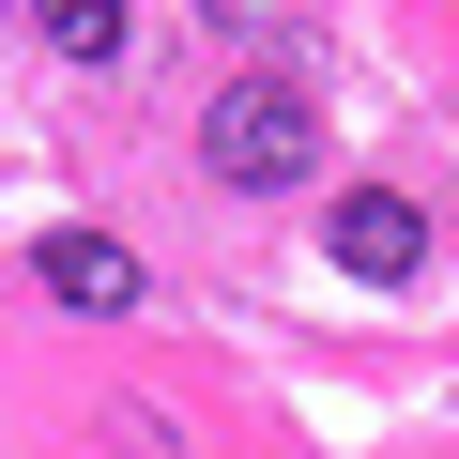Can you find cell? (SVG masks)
Wrapping results in <instances>:
<instances>
[{"instance_id":"6da1fadb","label":"cell","mask_w":459,"mask_h":459,"mask_svg":"<svg viewBox=\"0 0 459 459\" xmlns=\"http://www.w3.org/2000/svg\"><path fill=\"white\" fill-rule=\"evenodd\" d=\"M199 169L214 184H307L322 169V92L307 77H214V108H199Z\"/></svg>"},{"instance_id":"7a4b0ae2","label":"cell","mask_w":459,"mask_h":459,"mask_svg":"<svg viewBox=\"0 0 459 459\" xmlns=\"http://www.w3.org/2000/svg\"><path fill=\"white\" fill-rule=\"evenodd\" d=\"M322 246H337V276H368V291H413V276H429V214H413L398 184H352V199L322 214Z\"/></svg>"},{"instance_id":"3957f363","label":"cell","mask_w":459,"mask_h":459,"mask_svg":"<svg viewBox=\"0 0 459 459\" xmlns=\"http://www.w3.org/2000/svg\"><path fill=\"white\" fill-rule=\"evenodd\" d=\"M31 276H47L77 322H123V307H138V261L108 246V230H47V261H31Z\"/></svg>"},{"instance_id":"277c9868","label":"cell","mask_w":459,"mask_h":459,"mask_svg":"<svg viewBox=\"0 0 459 459\" xmlns=\"http://www.w3.org/2000/svg\"><path fill=\"white\" fill-rule=\"evenodd\" d=\"M47 47L62 62H123V16H108V0H47Z\"/></svg>"}]
</instances>
